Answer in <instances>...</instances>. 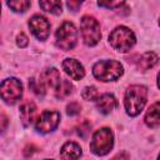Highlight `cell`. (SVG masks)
Segmentation results:
<instances>
[{"label":"cell","mask_w":160,"mask_h":160,"mask_svg":"<svg viewBox=\"0 0 160 160\" xmlns=\"http://www.w3.org/2000/svg\"><path fill=\"white\" fill-rule=\"evenodd\" d=\"M80 31L82 40L85 45L88 46H95L100 39H101V31H100V24L94 16L84 15L80 21Z\"/></svg>","instance_id":"obj_6"},{"label":"cell","mask_w":160,"mask_h":160,"mask_svg":"<svg viewBox=\"0 0 160 160\" xmlns=\"http://www.w3.org/2000/svg\"><path fill=\"white\" fill-rule=\"evenodd\" d=\"M72 91V85L68 80H61V82L55 89V96L58 99H65L68 98Z\"/></svg>","instance_id":"obj_18"},{"label":"cell","mask_w":160,"mask_h":160,"mask_svg":"<svg viewBox=\"0 0 160 160\" xmlns=\"http://www.w3.org/2000/svg\"><path fill=\"white\" fill-rule=\"evenodd\" d=\"M158 159H160V154H159V156H158Z\"/></svg>","instance_id":"obj_27"},{"label":"cell","mask_w":160,"mask_h":160,"mask_svg":"<svg viewBox=\"0 0 160 160\" xmlns=\"http://www.w3.org/2000/svg\"><path fill=\"white\" fill-rule=\"evenodd\" d=\"M39 5L44 11L52 15H60L62 11V4L60 0H40Z\"/></svg>","instance_id":"obj_16"},{"label":"cell","mask_w":160,"mask_h":160,"mask_svg":"<svg viewBox=\"0 0 160 160\" xmlns=\"http://www.w3.org/2000/svg\"><path fill=\"white\" fill-rule=\"evenodd\" d=\"M81 110V106L78 104V102H70L68 106H66V114L70 115V116H74V115H78Z\"/></svg>","instance_id":"obj_23"},{"label":"cell","mask_w":160,"mask_h":160,"mask_svg":"<svg viewBox=\"0 0 160 160\" xmlns=\"http://www.w3.org/2000/svg\"><path fill=\"white\" fill-rule=\"evenodd\" d=\"M84 1H85V0H66V2H68V8H69L70 10H72V11H76Z\"/></svg>","instance_id":"obj_25"},{"label":"cell","mask_w":160,"mask_h":160,"mask_svg":"<svg viewBox=\"0 0 160 160\" xmlns=\"http://www.w3.org/2000/svg\"><path fill=\"white\" fill-rule=\"evenodd\" d=\"M158 86H159V89H160V72L158 74Z\"/></svg>","instance_id":"obj_26"},{"label":"cell","mask_w":160,"mask_h":160,"mask_svg":"<svg viewBox=\"0 0 160 160\" xmlns=\"http://www.w3.org/2000/svg\"><path fill=\"white\" fill-rule=\"evenodd\" d=\"M62 70L72 79V80H80L84 78L85 75V70H84V66L75 59L72 58H66L62 64Z\"/></svg>","instance_id":"obj_10"},{"label":"cell","mask_w":160,"mask_h":160,"mask_svg":"<svg viewBox=\"0 0 160 160\" xmlns=\"http://www.w3.org/2000/svg\"><path fill=\"white\" fill-rule=\"evenodd\" d=\"M1 99L6 104H15L22 96V84L16 78L5 79L0 86Z\"/></svg>","instance_id":"obj_7"},{"label":"cell","mask_w":160,"mask_h":160,"mask_svg":"<svg viewBox=\"0 0 160 160\" xmlns=\"http://www.w3.org/2000/svg\"><path fill=\"white\" fill-rule=\"evenodd\" d=\"M144 120L149 128H156L160 125V101L154 102L148 109Z\"/></svg>","instance_id":"obj_14"},{"label":"cell","mask_w":160,"mask_h":160,"mask_svg":"<svg viewBox=\"0 0 160 160\" xmlns=\"http://www.w3.org/2000/svg\"><path fill=\"white\" fill-rule=\"evenodd\" d=\"M20 120L24 126H29L36 120V106L34 102H25L20 106Z\"/></svg>","instance_id":"obj_13"},{"label":"cell","mask_w":160,"mask_h":160,"mask_svg":"<svg viewBox=\"0 0 160 160\" xmlns=\"http://www.w3.org/2000/svg\"><path fill=\"white\" fill-rule=\"evenodd\" d=\"M29 88H30V90H32L38 96H44L45 89H46V86H45V84L42 82L41 79H40V80L30 79V80H29Z\"/></svg>","instance_id":"obj_20"},{"label":"cell","mask_w":160,"mask_h":160,"mask_svg":"<svg viewBox=\"0 0 160 160\" xmlns=\"http://www.w3.org/2000/svg\"><path fill=\"white\" fill-rule=\"evenodd\" d=\"M136 42L135 34L126 26H116L109 35V44L119 52H128Z\"/></svg>","instance_id":"obj_3"},{"label":"cell","mask_w":160,"mask_h":160,"mask_svg":"<svg viewBox=\"0 0 160 160\" xmlns=\"http://www.w3.org/2000/svg\"><path fill=\"white\" fill-rule=\"evenodd\" d=\"M81 156V148L74 141H68L62 145L60 151L61 159H78Z\"/></svg>","instance_id":"obj_15"},{"label":"cell","mask_w":160,"mask_h":160,"mask_svg":"<svg viewBox=\"0 0 160 160\" xmlns=\"http://www.w3.org/2000/svg\"><path fill=\"white\" fill-rule=\"evenodd\" d=\"M6 2L15 12H25L30 8V0H6Z\"/></svg>","instance_id":"obj_19"},{"label":"cell","mask_w":160,"mask_h":160,"mask_svg":"<svg viewBox=\"0 0 160 160\" xmlns=\"http://www.w3.org/2000/svg\"><path fill=\"white\" fill-rule=\"evenodd\" d=\"M29 28H30L32 35L41 41L46 40L50 35V22L42 15H39V14L34 15L29 20Z\"/></svg>","instance_id":"obj_9"},{"label":"cell","mask_w":160,"mask_h":160,"mask_svg":"<svg viewBox=\"0 0 160 160\" xmlns=\"http://www.w3.org/2000/svg\"><path fill=\"white\" fill-rule=\"evenodd\" d=\"M60 122V114L56 110H45L35 121L36 131L41 134H49L54 131Z\"/></svg>","instance_id":"obj_8"},{"label":"cell","mask_w":160,"mask_h":160,"mask_svg":"<svg viewBox=\"0 0 160 160\" xmlns=\"http://www.w3.org/2000/svg\"><path fill=\"white\" fill-rule=\"evenodd\" d=\"M124 74L122 65L116 60H100L92 66V75L102 81H115Z\"/></svg>","instance_id":"obj_2"},{"label":"cell","mask_w":160,"mask_h":160,"mask_svg":"<svg viewBox=\"0 0 160 160\" xmlns=\"http://www.w3.org/2000/svg\"><path fill=\"white\" fill-rule=\"evenodd\" d=\"M148 100V89L144 85H130L124 96V106L126 114L136 116L141 112Z\"/></svg>","instance_id":"obj_1"},{"label":"cell","mask_w":160,"mask_h":160,"mask_svg":"<svg viewBox=\"0 0 160 160\" xmlns=\"http://www.w3.org/2000/svg\"><path fill=\"white\" fill-rule=\"evenodd\" d=\"M55 40L56 46L64 51L74 49L78 42V30L75 25L70 21H64L56 30Z\"/></svg>","instance_id":"obj_5"},{"label":"cell","mask_w":160,"mask_h":160,"mask_svg":"<svg viewBox=\"0 0 160 160\" xmlns=\"http://www.w3.org/2000/svg\"><path fill=\"white\" fill-rule=\"evenodd\" d=\"M124 2L125 0H98V5L105 9H118Z\"/></svg>","instance_id":"obj_22"},{"label":"cell","mask_w":160,"mask_h":160,"mask_svg":"<svg viewBox=\"0 0 160 160\" xmlns=\"http://www.w3.org/2000/svg\"><path fill=\"white\" fill-rule=\"evenodd\" d=\"M81 96L84 100H88V101H95L98 98H99V94H98V90L95 86H86L84 88V90L81 91Z\"/></svg>","instance_id":"obj_21"},{"label":"cell","mask_w":160,"mask_h":160,"mask_svg":"<svg viewBox=\"0 0 160 160\" xmlns=\"http://www.w3.org/2000/svg\"><path fill=\"white\" fill-rule=\"evenodd\" d=\"M158 60H159V58H158V55H156L155 52L148 51V52H145V54L141 55V58L139 59L138 66H139L141 70L145 71V70H149V69H151L152 66H155L156 62H158Z\"/></svg>","instance_id":"obj_17"},{"label":"cell","mask_w":160,"mask_h":160,"mask_svg":"<svg viewBox=\"0 0 160 160\" xmlns=\"http://www.w3.org/2000/svg\"><path fill=\"white\" fill-rule=\"evenodd\" d=\"M16 44H18L19 48H25V46H28V44H29L28 36H26L24 32H20V34L16 36Z\"/></svg>","instance_id":"obj_24"},{"label":"cell","mask_w":160,"mask_h":160,"mask_svg":"<svg viewBox=\"0 0 160 160\" xmlns=\"http://www.w3.org/2000/svg\"><path fill=\"white\" fill-rule=\"evenodd\" d=\"M114 146V134L109 128H101L92 134L90 150L98 156L106 155Z\"/></svg>","instance_id":"obj_4"},{"label":"cell","mask_w":160,"mask_h":160,"mask_svg":"<svg viewBox=\"0 0 160 160\" xmlns=\"http://www.w3.org/2000/svg\"><path fill=\"white\" fill-rule=\"evenodd\" d=\"M95 102L98 110L104 115L110 114L118 106V100L112 94H102L95 100Z\"/></svg>","instance_id":"obj_11"},{"label":"cell","mask_w":160,"mask_h":160,"mask_svg":"<svg viewBox=\"0 0 160 160\" xmlns=\"http://www.w3.org/2000/svg\"><path fill=\"white\" fill-rule=\"evenodd\" d=\"M40 79L42 80V82L45 84L46 88H52L54 90L58 88V85L61 82V76H60V72L58 69L55 68H49L46 69L41 75H40Z\"/></svg>","instance_id":"obj_12"},{"label":"cell","mask_w":160,"mask_h":160,"mask_svg":"<svg viewBox=\"0 0 160 160\" xmlns=\"http://www.w3.org/2000/svg\"><path fill=\"white\" fill-rule=\"evenodd\" d=\"M159 25H160V20H159Z\"/></svg>","instance_id":"obj_28"}]
</instances>
